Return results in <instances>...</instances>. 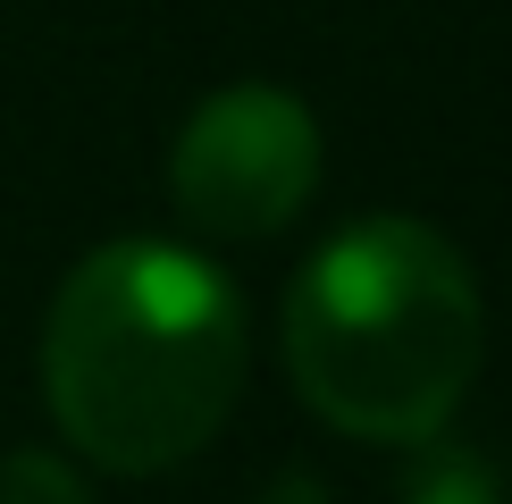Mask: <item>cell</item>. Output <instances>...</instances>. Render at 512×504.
<instances>
[{
    "instance_id": "cell-6",
    "label": "cell",
    "mask_w": 512,
    "mask_h": 504,
    "mask_svg": "<svg viewBox=\"0 0 512 504\" xmlns=\"http://www.w3.org/2000/svg\"><path fill=\"white\" fill-rule=\"evenodd\" d=\"M269 504H319V488H311V479H303V471H286V488H277Z\"/></svg>"
},
{
    "instance_id": "cell-4",
    "label": "cell",
    "mask_w": 512,
    "mask_h": 504,
    "mask_svg": "<svg viewBox=\"0 0 512 504\" xmlns=\"http://www.w3.org/2000/svg\"><path fill=\"white\" fill-rule=\"evenodd\" d=\"M0 504H93V496H84V479L59 454H34L26 446V454L0 462Z\"/></svg>"
},
{
    "instance_id": "cell-5",
    "label": "cell",
    "mask_w": 512,
    "mask_h": 504,
    "mask_svg": "<svg viewBox=\"0 0 512 504\" xmlns=\"http://www.w3.org/2000/svg\"><path fill=\"white\" fill-rule=\"evenodd\" d=\"M403 504H496V479H487L479 454H429L412 471V496Z\"/></svg>"
},
{
    "instance_id": "cell-3",
    "label": "cell",
    "mask_w": 512,
    "mask_h": 504,
    "mask_svg": "<svg viewBox=\"0 0 512 504\" xmlns=\"http://www.w3.org/2000/svg\"><path fill=\"white\" fill-rule=\"evenodd\" d=\"M319 185V118L286 84H219L168 143V194L219 244H261Z\"/></svg>"
},
{
    "instance_id": "cell-1",
    "label": "cell",
    "mask_w": 512,
    "mask_h": 504,
    "mask_svg": "<svg viewBox=\"0 0 512 504\" xmlns=\"http://www.w3.org/2000/svg\"><path fill=\"white\" fill-rule=\"evenodd\" d=\"M244 387V303L202 252L126 236L68 269L42 320V395L84 462L152 479L202 454Z\"/></svg>"
},
{
    "instance_id": "cell-2",
    "label": "cell",
    "mask_w": 512,
    "mask_h": 504,
    "mask_svg": "<svg viewBox=\"0 0 512 504\" xmlns=\"http://www.w3.org/2000/svg\"><path fill=\"white\" fill-rule=\"evenodd\" d=\"M487 353L479 278L437 227L361 219L311 252L286 294V370L361 446H437Z\"/></svg>"
}]
</instances>
